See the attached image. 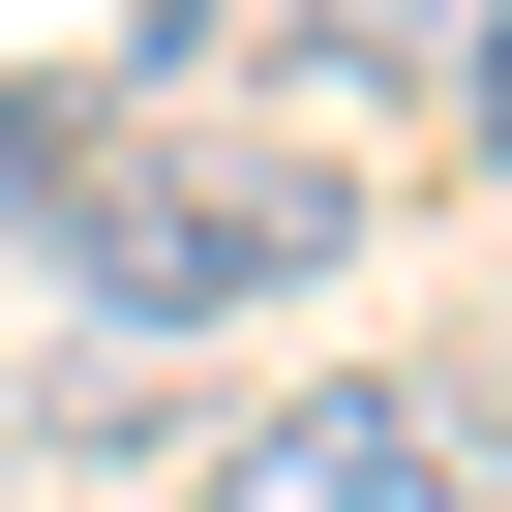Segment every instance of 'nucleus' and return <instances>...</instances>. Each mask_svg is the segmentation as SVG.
Instances as JSON below:
<instances>
[{
	"mask_svg": "<svg viewBox=\"0 0 512 512\" xmlns=\"http://www.w3.org/2000/svg\"><path fill=\"white\" fill-rule=\"evenodd\" d=\"M181 512H482V452H452V392H272Z\"/></svg>",
	"mask_w": 512,
	"mask_h": 512,
	"instance_id": "f03ea898",
	"label": "nucleus"
},
{
	"mask_svg": "<svg viewBox=\"0 0 512 512\" xmlns=\"http://www.w3.org/2000/svg\"><path fill=\"white\" fill-rule=\"evenodd\" d=\"M452 121H482V181H512V0H482V31H452Z\"/></svg>",
	"mask_w": 512,
	"mask_h": 512,
	"instance_id": "39448f33",
	"label": "nucleus"
},
{
	"mask_svg": "<svg viewBox=\"0 0 512 512\" xmlns=\"http://www.w3.org/2000/svg\"><path fill=\"white\" fill-rule=\"evenodd\" d=\"M61 181H91V121H61V91H0V241H61Z\"/></svg>",
	"mask_w": 512,
	"mask_h": 512,
	"instance_id": "20e7f679",
	"label": "nucleus"
},
{
	"mask_svg": "<svg viewBox=\"0 0 512 512\" xmlns=\"http://www.w3.org/2000/svg\"><path fill=\"white\" fill-rule=\"evenodd\" d=\"M272 31H302V61H362V91H422V61L482 31V0H272Z\"/></svg>",
	"mask_w": 512,
	"mask_h": 512,
	"instance_id": "7ed1b4c3",
	"label": "nucleus"
},
{
	"mask_svg": "<svg viewBox=\"0 0 512 512\" xmlns=\"http://www.w3.org/2000/svg\"><path fill=\"white\" fill-rule=\"evenodd\" d=\"M362 241V181L332 151H91L61 181V272H91V332L151 362V332H211V302H302Z\"/></svg>",
	"mask_w": 512,
	"mask_h": 512,
	"instance_id": "f257e3e1",
	"label": "nucleus"
}]
</instances>
